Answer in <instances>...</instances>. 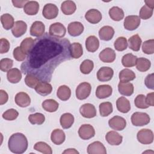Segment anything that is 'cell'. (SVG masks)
<instances>
[{
    "instance_id": "6da1fadb",
    "label": "cell",
    "mask_w": 154,
    "mask_h": 154,
    "mask_svg": "<svg viewBox=\"0 0 154 154\" xmlns=\"http://www.w3.org/2000/svg\"><path fill=\"white\" fill-rule=\"evenodd\" d=\"M70 43L67 38H57L48 32L34 40V46L21 64L25 75H33L40 81L50 82L55 69L72 59Z\"/></svg>"
},
{
    "instance_id": "7a4b0ae2",
    "label": "cell",
    "mask_w": 154,
    "mask_h": 154,
    "mask_svg": "<svg viewBox=\"0 0 154 154\" xmlns=\"http://www.w3.org/2000/svg\"><path fill=\"white\" fill-rule=\"evenodd\" d=\"M28 140L26 137L22 133L17 132L12 134L8 141L9 150L17 154L24 153L28 148Z\"/></svg>"
},
{
    "instance_id": "3957f363",
    "label": "cell",
    "mask_w": 154,
    "mask_h": 154,
    "mask_svg": "<svg viewBox=\"0 0 154 154\" xmlns=\"http://www.w3.org/2000/svg\"><path fill=\"white\" fill-rule=\"evenodd\" d=\"M150 118L145 112H135L131 116V122L135 126H143L149 123Z\"/></svg>"
},
{
    "instance_id": "277c9868",
    "label": "cell",
    "mask_w": 154,
    "mask_h": 154,
    "mask_svg": "<svg viewBox=\"0 0 154 154\" xmlns=\"http://www.w3.org/2000/svg\"><path fill=\"white\" fill-rule=\"evenodd\" d=\"M91 86L90 83L84 82L78 85L76 89V97L79 100L87 99L90 94Z\"/></svg>"
},
{
    "instance_id": "5b68a950",
    "label": "cell",
    "mask_w": 154,
    "mask_h": 154,
    "mask_svg": "<svg viewBox=\"0 0 154 154\" xmlns=\"http://www.w3.org/2000/svg\"><path fill=\"white\" fill-rule=\"evenodd\" d=\"M137 138L140 143L149 144L153 141V133L150 129H142L138 132Z\"/></svg>"
},
{
    "instance_id": "8992f818",
    "label": "cell",
    "mask_w": 154,
    "mask_h": 154,
    "mask_svg": "<svg viewBox=\"0 0 154 154\" xmlns=\"http://www.w3.org/2000/svg\"><path fill=\"white\" fill-rule=\"evenodd\" d=\"M66 33L65 26L60 22H55L51 24L49 26V34L57 38H63Z\"/></svg>"
},
{
    "instance_id": "52a82bcc",
    "label": "cell",
    "mask_w": 154,
    "mask_h": 154,
    "mask_svg": "<svg viewBox=\"0 0 154 154\" xmlns=\"http://www.w3.org/2000/svg\"><path fill=\"white\" fill-rule=\"evenodd\" d=\"M141 20L138 16L130 15L125 17L124 20V27L128 31L136 29L140 25Z\"/></svg>"
},
{
    "instance_id": "ba28073f",
    "label": "cell",
    "mask_w": 154,
    "mask_h": 154,
    "mask_svg": "<svg viewBox=\"0 0 154 154\" xmlns=\"http://www.w3.org/2000/svg\"><path fill=\"white\" fill-rule=\"evenodd\" d=\"M78 134L81 138L84 140L93 138L95 135L94 128L89 124H84L80 126L78 130Z\"/></svg>"
},
{
    "instance_id": "9c48e42d",
    "label": "cell",
    "mask_w": 154,
    "mask_h": 154,
    "mask_svg": "<svg viewBox=\"0 0 154 154\" xmlns=\"http://www.w3.org/2000/svg\"><path fill=\"white\" fill-rule=\"evenodd\" d=\"M108 125L114 130L122 131L126 126V121L123 117L116 116L109 120Z\"/></svg>"
},
{
    "instance_id": "30bf717a",
    "label": "cell",
    "mask_w": 154,
    "mask_h": 154,
    "mask_svg": "<svg viewBox=\"0 0 154 154\" xmlns=\"http://www.w3.org/2000/svg\"><path fill=\"white\" fill-rule=\"evenodd\" d=\"M43 16L47 19H53L57 17L58 14V8L54 4H46L43 8Z\"/></svg>"
},
{
    "instance_id": "8fae6325",
    "label": "cell",
    "mask_w": 154,
    "mask_h": 154,
    "mask_svg": "<svg viewBox=\"0 0 154 154\" xmlns=\"http://www.w3.org/2000/svg\"><path fill=\"white\" fill-rule=\"evenodd\" d=\"M114 75L112 68L109 67H102L97 72V78L99 81L106 82L110 81Z\"/></svg>"
},
{
    "instance_id": "7c38bea8",
    "label": "cell",
    "mask_w": 154,
    "mask_h": 154,
    "mask_svg": "<svg viewBox=\"0 0 154 154\" xmlns=\"http://www.w3.org/2000/svg\"><path fill=\"white\" fill-rule=\"evenodd\" d=\"M80 114L82 117L87 119L93 118L96 116V109L91 103H85L79 108Z\"/></svg>"
},
{
    "instance_id": "4fadbf2b",
    "label": "cell",
    "mask_w": 154,
    "mask_h": 154,
    "mask_svg": "<svg viewBox=\"0 0 154 154\" xmlns=\"http://www.w3.org/2000/svg\"><path fill=\"white\" fill-rule=\"evenodd\" d=\"M99 59L103 63H112L116 57L115 51L110 48H106L102 50L99 55Z\"/></svg>"
},
{
    "instance_id": "5bb4252c",
    "label": "cell",
    "mask_w": 154,
    "mask_h": 154,
    "mask_svg": "<svg viewBox=\"0 0 154 154\" xmlns=\"http://www.w3.org/2000/svg\"><path fill=\"white\" fill-rule=\"evenodd\" d=\"M87 153L88 154H106V150L101 142L94 141L88 146Z\"/></svg>"
},
{
    "instance_id": "9a60e30c",
    "label": "cell",
    "mask_w": 154,
    "mask_h": 154,
    "mask_svg": "<svg viewBox=\"0 0 154 154\" xmlns=\"http://www.w3.org/2000/svg\"><path fill=\"white\" fill-rule=\"evenodd\" d=\"M85 19L90 23L96 24L99 23L102 18L101 13L96 9H90L88 10L85 14Z\"/></svg>"
},
{
    "instance_id": "2e32d148",
    "label": "cell",
    "mask_w": 154,
    "mask_h": 154,
    "mask_svg": "<svg viewBox=\"0 0 154 154\" xmlns=\"http://www.w3.org/2000/svg\"><path fill=\"white\" fill-rule=\"evenodd\" d=\"M27 25L23 20H17L14 22L11 29V32L15 37H19L23 35L26 31Z\"/></svg>"
},
{
    "instance_id": "e0dca14e",
    "label": "cell",
    "mask_w": 154,
    "mask_h": 154,
    "mask_svg": "<svg viewBox=\"0 0 154 154\" xmlns=\"http://www.w3.org/2000/svg\"><path fill=\"white\" fill-rule=\"evenodd\" d=\"M84 27L83 25L79 22H70L67 26V31L69 34L73 37L80 35L84 31Z\"/></svg>"
},
{
    "instance_id": "ac0fdd59",
    "label": "cell",
    "mask_w": 154,
    "mask_h": 154,
    "mask_svg": "<svg viewBox=\"0 0 154 154\" xmlns=\"http://www.w3.org/2000/svg\"><path fill=\"white\" fill-rule=\"evenodd\" d=\"M34 88L38 94L43 96L51 94L52 91L51 84L46 81H40Z\"/></svg>"
},
{
    "instance_id": "d6986e66",
    "label": "cell",
    "mask_w": 154,
    "mask_h": 154,
    "mask_svg": "<svg viewBox=\"0 0 154 154\" xmlns=\"http://www.w3.org/2000/svg\"><path fill=\"white\" fill-rule=\"evenodd\" d=\"M45 31V24L41 21H35L30 28V34L32 36L39 37L44 34Z\"/></svg>"
},
{
    "instance_id": "ffe728a7",
    "label": "cell",
    "mask_w": 154,
    "mask_h": 154,
    "mask_svg": "<svg viewBox=\"0 0 154 154\" xmlns=\"http://www.w3.org/2000/svg\"><path fill=\"white\" fill-rule=\"evenodd\" d=\"M112 93V88L109 85H100L96 90V96L99 99H105L109 97Z\"/></svg>"
},
{
    "instance_id": "44dd1931",
    "label": "cell",
    "mask_w": 154,
    "mask_h": 154,
    "mask_svg": "<svg viewBox=\"0 0 154 154\" xmlns=\"http://www.w3.org/2000/svg\"><path fill=\"white\" fill-rule=\"evenodd\" d=\"M16 103L22 108L28 106L31 103V99L29 95L25 92H19L15 96Z\"/></svg>"
},
{
    "instance_id": "7402d4cb",
    "label": "cell",
    "mask_w": 154,
    "mask_h": 154,
    "mask_svg": "<svg viewBox=\"0 0 154 154\" xmlns=\"http://www.w3.org/2000/svg\"><path fill=\"white\" fill-rule=\"evenodd\" d=\"M105 139L110 145L119 146L122 142L123 137L117 132L111 131L107 132L105 135Z\"/></svg>"
},
{
    "instance_id": "603a6c76",
    "label": "cell",
    "mask_w": 154,
    "mask_h": 154,
    "mask_svg": "<svg viewBox=\"0 0 154 154\" xmlns=\"http://www.w3.org/2000/svg\"><path fill=\"white\" fill-rule=\"evenodd\" d=\"M119 93L125 96H130L134 93V85L129 82H120L118 84Z\"/></svg>"
},
{
    "instance_id": "cb8c5ba5",
    "label": "cell",
    "mask_w": 154,
    "mask_h": 154,
    "mask_svg": "<svg viewBox=\"0 0 154 154\" xmlns=\"http://www.w3.org/2000/svg\"><path fill=\"white\" fill-rule=\"evenodd\" d=\"M114 34V29L110 26H104L99 31L100 38L104 41H109L112 38Z\"/></svg>"
},
{
    "instance_id": "d4e9b609",
    "label": "cell",
    "mask_w": 154,
    "mask_h": 154,
    "mask_svg": "<svg viewBox=\"0 0 154 154\" xmlns=\"http://www.w3.org/2000/svg\"><path fill=\"white\" fill-rule=\"evenodd\" d=\"M51 139L53 143L57 145L61 144L66 139V135L64 131L60 129H54L51 135Z\"/></svg>"
},
{
    "instance_id": "484cf974",
    "label": "cell",
    "mask_w": 154,
    "mask_h": 154,
    "mask_svg": "<svg viewBox=\"0 0 154 154\" xmlns=\"http://www.w3.org/2000/svg\"><path fill=\"white\" fill-rule=\"evenodd\" d=\"M99 46V41L96 36L90 35L85 40V47L88 52H94L98 49Z\"/></svg>"
},
{
    "instance_id": "4316f807",
    "label": "cell",
    "mask_w": 154,
    "mask_h": 154,
    "mask_svg": "<svg viewBox=\"0 0 154 154\" xmlns=\"http://www.w3.org/2000/svg\"><path fill=\"white\" fill-rule=\"evenodd\" d=\"M39 10V4L35 1H28L23 7L24 12L30 16L35 15Z\"/></svg>"
},
{
    "instance_id": "83f0119b",
    "label": "cell",
    "mask_w": 154,
    "mask_h": 154,
    "mask_svg": "<svg viewBox=\"0 0 154 154\" xmlns=\"http://www.w3.org/2000/svg\"><path fill=\"white\" fill-rule=\"evenodd\" d=\"M116 106L118 111L122 113H127L131 109V105L129 100L123 96L117 99Z\"/></svg>"
},
{
    "instance_id": "f1b7e54d",
    "label": "cell",
    "mask_w": 154,
    "mask_h": 154,
    "mask_svg": "<svg viewBox=\"0 0 154 154\" xmlns=\"http://www.w3.org/2000/svg\"><path fill=\"white\" fill-rule=\"evenodd\" d=\"M7 78L11 83H18L22 79L21 72L17 68H12L7 72Z\"/></svg>"
},
{
    "instance_id": "f546056e",
    "label": "cell",
    "mask_w": 154,
    "mask_h": 154,
    "mask_svg": "<svg viewBox=\"0 0 154 154\" xmlns=\"http://www.w3.org/2000/svg\"><path fill=\"white\" fill-rule=\"evenodd\" d=\"M60 122V125L63 129H69L74 123V117L72 114L66 112L61 115Z\"/></svg>"
},
{
    "instance_id": "4dcf8cb0",
    "label": "cell",
    "mask_w": 154,
    "mask_h": 154,
    "mask_svg": "<svg viewBox=\"0 0 154 154\" xmlns=\"http://www.w3.org/2000/svg\"><path fill=\"white\" fill-rule=\"evenodd\" d=\"M76 6L72 1H65L61 5V10L66 15L72 14L76 11Z\"/></svg>"
},
{
    "instance_id": "1f68e13d",
    "label": "cell",
    "mask_w": 154,
    "mask_h": 154,
    "mask_svg": "<svg viewBox=\"0 0 154 154\" xmlns=\"http://www.w3.org/2000/svg\"><path fill=\"white\" fill-rule=\"evenodd\" d=\"M57 97L63 101L67 100L71 96V90L70 88L65 85L59 87L57 92Z\"/></svg>"
},
{
    "instance_id": "d6a6232c",
    "label": "cell",
    "mask_w": 154,
    "mask_h": 154,
    "mask_svg": "<svg viewBox=\"0 0 154 154\" xmlns=\"http://www.w3.org/2000/svg\"><path fill=\"white\" fill-rule=\"evenodd\" d=\"M109 15L111 19L115 21H120L124 17L123 10L119 7H112L109 10Z\"/></svg>"
},
{
    "instance_id": "836d02e7",
    "label": "cell",
    "mask_w": 154,
    "mask_h": 154,
    "mask_svg": "<svg viewBox=\"0 0 154 154\" xmlns=\"http://www.w3.org/2000/svg\"><path fill=\"white\" fill-rule=\"evenodd\" d=\"M70 55L72 58H79L83 54V49L82 45L78 42L70 44Z\"/></svg>"
},
{
    "instance_id": "e575fe53",
    "label": "cell",
    "mask_w": 154,
    "mask_h": 154,
    "mask_svg": "<svg viewBox=\"0 0 154 154\" xmlns=\"http://www.w3.org/2000/svg\"><path fill=\"white\" fill-rule=\"evenodd\" d=\"M1 22L3 28L6 30L12 29L14 24L13 17L8 13H5L1 15Z\"/></svg>"
},
{
    "instance_id": "d590c367",
    "label": "cell",
    "mask_w": 154,
    "mask_h": 154,
    "mask_svg": "<svg viewBox=\"0 0 154 154\" xmlns=\"http://www.w3.org/2000/svg\"><path fill=\"white\" fill-rule=\"evenodd\" d=\"M141 43V38L138 34H135L128 39L129 48L134 51H138L140 49Z\"/></svg>"
},
{
    "instance_id": "8d00e7d4",
    "label": "cell",
    "mask_w": 154,
    "mask_h": 154,
    "mask_svg": "<svg viewBox=\"0 0 154 154\" xmlns=\"http://www.w3.org/2000/svg\"><path fill=\"white\" fill-rule=\"evenodd\" d=\"M119 77L120 82H129L135 78V74L132 70L125 69L120 72Z\"/></svg>"
},
{
    "instance_id": "74e56055",
    "label": "cell",
    "mask_w": 154,
    "mask_h": 154,
    "mask_svg": "<svg viewBox=\"0 0 154 154\" xmlns=\"http://www.w3.org/2000/svg\"><path fill=\"white\" fill-rule=\"evenodd\" d=\"M58 103L56 100L52 99H46L42 102L43 108L45 111L49 112H55L58 109Z\"/></svg>"
},
{
    "instance_id": "f35d334b",
    "label": "cell",
    "mask_w": 154,
    "mask_h": 154,
    "mask_svg": "<svg viewBox=\"0 0 154 154\" xmlns=\"http://www.w3.org/2000/svg\"><path fill=\"white\" fill-rule=\"evenodd\" d=\"M137 57L131 53L125 54L122 58V63L125 67H131L136 64Z\"/></svg>"
},
{
    "instance_id": "ab89813d",
    "label": "cell",
    "mask_w": 154,
    "mask_h": 154,
    "mask_svg": "<svg viewBox=\"0 0 154 154\" xmlns=\"http://www.w3.org/2000/svg\"><path fill=\"white\" fill-rule=\"evenodd\" d=\"M151 66V63L149 60L141 57L138 58L136 62V67L138 70L140 72H146L148 70Z\"/></svg>"
},
{
    "instance_id": "60d3db41",
    "label": "cell",
    "mask_w": 154,
    "mask_h": 154,
    "mask_svg": "<svg viewBox=\"0 0 154 154\" xmlns=\"http://www.w3.org/2000/svg\"><path fill=\"white\" fill-rule=\"evenodd\" d=\"M112 105L111 102H105L99 105V112L102 117L108 116L112 113Z\"/></svg>"
},
{
    "instance_id": "b9f144b4",
    "label": "cell",
    "mask_w": 154,
    "mask_h": 154,
    "mask_svg": "<svg viewBox=\"0 0 154 154\" xmlns=\"http://www.w3.org/2000/svg\"><path fill=\"white\" fill-rule=\"evenodd\" d=\"M34 44V40L31 37H26L20 43V47L22 50L28 55L32 49Z\"/></svg>"
},
{
    "instance_id": "7bdbcfd3",
    "label": "cell",
    "mask_w": 154,
    "mask_h": 154,
    "mask_svg": "<svg viewBox=\"0 0 154 154\" xmlns=\"http://www.w3.org/2000/svg\"><path fill=\"white\" fill-rule=\"evenodd\" d=\"M34 149L40 152L45 154H52V150L51 147L46 143L43 141H39L34 144Z\"/></svg>"
},
{
    "instance_id": "ee69618b",
    "label": "cell",
    "mask_w": 154,
    "mask_h": 154,
    "mask_svg": "<svg viewBox=\"0 0 154 154\" xmlns=\"http://www.w3.org/2000/svg\"><path fill=\"white\" fill-rule=\"evenodd\" d=\"M28 120L29 122L32 125H40L44 123L45 120V117L42 113L36 112L30 114L28 117Z\"/></svg>"
},
{
    "instance_id": "f6af8a7d",
    "label": "cell",
    "mask_w": 154,
    "mask_h": 154,
    "mask_svg": "<svg viewBox=\"0 0 154 154\" xmlns=\"http://www.w3.org/2000/svg\"><path fill=\"white\" fill-rule=\"evenodd\" d=\"M94 63L90 60H85L80 65L79 69L81 72L85 75L89 74L93 69Z\"/></svg>"
},
{
    "instance_id": "bcb514c9",
    "label": "cell",
    "mask_w": 154,
    "mask_h": 154,
    "mask_svg": "<svg viewBox=\"0 0 154 154\" xmlns=\"http://www.w3.org/2000/svg\"><path fill=\"white\" fill-rule=\"evenodd\" d=\"M114 46L115 49L118 51H123L126 49L128 47L127 40L124 37H118L114 43Z\"/></svg>"
},
{
    "instance_id": "7dc6e473",
    "label": "cell",
    "mask_w": 154,
    "mask_h": 154,
    "mask_svg": "<svg viewBox=\"0 0 154 154\" xmlns=\"http://www.w3.org/2000/svg\"><path fill=\"white\" fill-rule=\"evenodd\" d=\"M142 51L146 54H153L154 52V40L150 39L143 42Z\"/></svg>"
},
{
    "instance_id": "c3c4849f",
    "label": "cell",
    "mask_w": 154,
    "mask_h": 154,
    "mask_svg": "<svg viewBox=\"0 0 154 154\" xmlns=\"http://www.w3.org/2000/svg\"><path fill=\"white\" fill-rule=\"evenodd\" d=\"M153 9L147 7L146 5H144L141 8L140 10L139 17L144 20L148 19L152 17L153 14Z\"/></svg>"
},
{
    "instance_id": "681fc988",
    "label": "cell",
    "mask_w": 154,
    "mask_h": 154,
    "mask_svg": "<svg viewBox=\"0 0 154 154\" xmlns=\"http://www.w3.org/2000/svg\"><path fill=\"white\" fill-rule=\"evenodd\" d=\"M134 103L136 107L140 109H146L149 106L146 102V96L144 94H138L135 97Z\"/></svg>"
},
{
    "instance_id": "f907efd6",
    "label": "cell",
    "mask_w": 154,
    "mask_h": 154,
    "mask_svg": "<svg viewBox=\"0 0 154 154\" xmlns=\"http://www.w3.org/2000/svg\"><path fill=\"white\" fill-rule=\"evenodd\" d=\"M39 82V79L33 75H26L25 78V82L26 85L31 88H35Z\"/></svg>"
},
{
    "instance_id": "816d5d0a",
    "label": "cell",
    "mask_w": 154,
    "mask_h": 154,
    "mask_svg": "<svg viewBox=\"0 0 154 154\" xmlns=\"http://www.w3.org/2000/svg\"><path fill=\"white\" fill-rule=\"evenodd\" d=\"M13 65V61L10 58H2L0 61V69L2 72H8Z\"/></svg>"
},
{
    "instance_id": "f5cc1de1",
    "label": "cell",
    "mask_w": 154,
    "mask_h": 154,
    "mask_svg": "<svg viewBox=\"0 0 154 154\" xmlns=\"http://www.w3.org/2000/svg\"><path fill=\"white\" fill-rule=\"evenodd\" d=\"M19 116V112L13 108L7 109L2 114V118L6 120H14Z\"/></svg>"
},
{
    "instance_id": "db71d44e",
    "label": "cell",
    "mask_w": 154,
    "mask_h": 154,
    "mask_svg": "<svg viewBox=\"0 0 154 154\" xmlns=\"http://www.w3.org/2000/svg\"><path fill=\"white\" fill-rule=\"evenodd\" d=\"M13 55L14 59L18 61H24L27 56V55L22 50L20 46H17L14 48V49L13 50Z\"/></svg>"
},
{
    "instance_id": "11a10c76",
    "label": "cell",
    "mask_w": 154,
    "mask_h": 154,
    "mask_svg": "<svg viewBox=\"0 0 154 154\" xmlns=\"http://www.w3.org/2000/svg\"><path fill=\"white\" fill-rule=\"evenodd\" d=\"M10 49V43L4 38H2L0 40V53H7Z\"/></svg>"
},
{
    "instance_id": "9f6ffc18",
    "label": "cell",
    "mask_w": 154,
    "mask_h": 154,
    "mask_svg": "<svg viewBox=\"0 0 154 154\" xmlns=\"http://www.w3.org/2000/svg\"><path fill=\"white\" fill-rule=\"evenodd\" d=\"M153 73H151L148 75L144 81V83L146 86L150 89L153 90L154 89V86H153V81H154V78H153Z\"/></svg>"
},
{
    "instance_id": "6f0895ef",
    "label": "cell",
    "mask_w": 154,
    "mask_h": 154,
    "mask_svg": "<svg viewBox=\"0 0 154 154\" xmlns=\"http://www.w3.org/2000/svg\"><path fill=\"white\" fill-rule=\"evenodd\" d=\"M8 99V95L7 92L3 90H0V105L5 104Z\"/></svg>"
},
{
    "instance_id": "680465c9",
    "label": "cell",
    "mask_w": 154,
    "mask_h": 154,
    "mask_svg": "<svg viewBox=\"0 0 154 154\" xmlns=\"http://www.w3.org/2000/svg\"><path fill=\"white\" fill-rule=\"evenodd\" d=\"M146 102L149 106H154V93H148L146 97Z\"/></svg>"
},
{
    "instance_id": "91938a15",
    "label": "cell",
    "mask_w": 154,
    "mask_h": 154,
    "mask_svg": "<svg viewBox=\"0 0 154 154\" xmlns=\"http://www.w3.org/2000/svg\"><path fill=\"white\" fill-rule=\"evenodd\" d=\"M27 0H22V1H17V0H12L11 2L13 4V6L17 8H22L25 4L28 2Z\"/></svg>"
},
{
    "instance_id": "94428289",
    "label": "cell",
    "mask_w": 154,
    "mask_h": 154,
    "mask_svg": "<svg viewBox=\"0 0 154 154\" xmlns=\"http://www.w3.org/2000/svg\"><path fill=\"white\" fill-rule=\"evenodd\" d=\"M63 153H79V152L75 149H68L64 150Z\"/></svg>"
},
{
    "instance_id": "6125c7cd",
    "label": "cell",
    "mask_w": 154,
    "mask_h": 154,
    "mask_svg": "<svg viewBox=\"0 0 154 154\" xmlns=\"http://www.w3.org/2000/svg\"><path fill=\"white\" fill-rule=\"evenodd\" d=\"M144 2L146 3V5L147 7L153 9V8H154V1L153 0H152V1H145Z\"/></svg>"
}]
</instances>
